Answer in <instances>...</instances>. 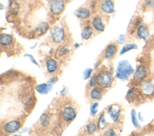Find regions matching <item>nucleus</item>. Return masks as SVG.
Wrapping results in <instances>:
<instances>
[{
	"label": "nucleus",
	"mask_w": 154,
	"mask_h": 136,
	"mask_svg": "<svg viewBox=\"0 0 154 136\" xmlns=\"http://www.w3.org/2000/svg\"><path fill=\"white\" fill-rule=\"evenodd\" d=\"M134 72L132 65L128 61H121L119 62L116 70V77L122 80H127Z\"/></svg>",
	"instance_id": "nucleus-1"
},
{
	"label": "nucleus",
	"mask_w": 154,
	"mask_h": 136,
	"mask_svg": "<svg viewBox=\"0 0 154 136\" xmlns=\"http://www.w3.org/2000/svg\"><path fill=\"white\" fill-rule=\"evenodd\" d=\"M113 82V77L108 71H100L97 75L96 83L102 88L109 87Z\"/></svg>",
	"instance_id": "nucleus-2"
},
{
	"label": "nucleus",
	"mask_w": 154,
	"mask_h": 136,
	"mask_svg": "<svg viewBox=\"0 0 154 136\" xmlns=\"http://www.w3.org/2000/svg\"><path fill=\"white\" fill-rule=\"evenodd\" d=\"M139 89L142 94L147 96L154 95V83L150 80L144 79L139 84Z\"/></svg>",
	"instance_id": "nucleus-3"
},
{
	"label": "nucleus",
	"mask_w": 154,
	"mask_h": 136,
	"mask_svg": "<svg viewBox=\"0 0 154 136\" xmlns=\"http://www.w3.org/2000/svg\"><path fill=\"white\" fill-rule=\"evenodd\" d=\"M64 2L63 0H50L49 7L51 12L55 15L61 14L64 9Z\"/></svg>",
	"instance_id": "nucleus-4"
},
{
	"label": "nucleus",
	"mask_w": 154,
	"mask_h": 136,
	"mask_svg": "<svg viewBox=\"0 0 154 136\" xmlns=\"http://www.w3.org/2000/svg\"><path fill=\"white\" fill-rule=\"evenodd\" d=\"M147 76V69L144 65H139L135 70L133 75V81L135 83H140Z\"/></svg>",
	"instance_id": "nucleus-5"
},
{
	"label": "nucleus",
	"mask_w": 154,
	"mask_h": 136,
	"mask_svg": "<svg viewBox=\"0 0 154 136\" xmlns=\"http://www.w3.org/2000/svg\"><path fill=\"white\" fill-rule=\"evenodd\" d=\"M51 34L52 40L56 43H60L64 37L63 29L58 26H54L51 29Z\"/></svg>",
	"instance_id": "nucleus-6"
},
{
	"label": "nucleus",
	"mask_w": 154,
	"mask_h": 136,
	"mask_svg": "<svg viewBox=\"0 0 154 136\" xmlns=\"http://www.w3.org/2000/svg\"><path fill=\"white\" fill-rule=\"evenodd\" d=\"M137 37L142 40L146 41L150 37V31L149 28L145 24H141L136 29Z\"/></svg>",
	"instance_id": "nucleus-7"
},
{
	"label": "nucleus",
	"mask_w": 154,
	"mask_h": 136,
	"mask_svg": "<svg viewBox=\"0 0 154 136\" xmlns=\"http://www.w3.org/2000/svg\"><path fill=\"white\" fill-rule=\"evenodd\" d=\"M61 114L62 117L64 120L70 122L75 118L76 113L75 110L72 107L67 106L63 110Z\"/></svg>",
	"instance_id": "nucleus-8"
},
{
	"label": "nucleus",
	"mask_w": 154,
	"mask_h": 136,
	"mask_svg": "<svg viewBox=\"0 0 154 136\" xmlns=\"http://www.w3.org/2000/svg\"><path fill=\"white\" fill-rule=\"evenodd\" d=\"M20 123L17 120H12L7 122L4 126V131L6 133H13L20 128Z\"/></svg>",
	"instance_id": "nucleus-9"
},
{
	"label": "nucleus",
	"mask_w": 154,
	"mask_h": 136,
	"mask_svg": "<svg viewBox=\"0 0 154 136\" xmlns=\"http://www.w3.org/2000/svg\"><path fill=\"white\" fill-rule=\"evenodd\" d=\"M121 109L120 107L117 104H113L109 107L108 110V114H109L111 119L116 122L117 121L120 114Z\"/></svg>",
	"instance_id": "nucleus-10"
},
{
	"label": "nucleus",
	"mask_w": 154,
	"mask_h": 136,
	"mask_svg": "<svg viewBox=\"0 0 154 136\" xmlns=\"http://www.w3.org/2000/svg\"><path fill=\"white\" fill-rule=\"evenodd\" d=\"M101 10L106 13H112L114 11V3L112 0H105L101 5Z\"/></svg>",
	"instance_id": "nucleus-11"
},
{
	"label": "nucleus",
	"mask_w": 154,
	"mask_h": 136,
	"mask_svg": "<svg viewBox=\"0 0 154 136\" xmlns=\"http://www.w3.org/2000/svg\"><path fill=\"white\" fill-rule=\"evenodd\" d=\"M117 52V46L115 44H109L105 50L104 56L106 59H109L113 56Z\"/></svg>",
	"instance_id": "nucleus-12"
},
{
	"label": "nucleus",
	"mask_w": 154,
	"mask_h": 136,
	"mask_svg": "<svg viewBox=\"0 0 154 136\" xmlns=\"http://www.w3.org/2000/svg\"><path fill=\"white\" fill-rule=\"evenodd\" d=\"M75 15L80 19H87L90 16V11L85 8H81L75 11Z\"/></svg>",
	"instance_id": "nucleus-13"
},
{
	"label": "nucleus",
	"mask_w": 154,
	"mask_h": 136,
	"mask_svg": "<svg viewBox=\"0 0 154 136\" xmlns=\"http://www.w3.org/2000/svg\"><path fill=\"white\" fill-rule=\"evenodd\" d=\"M92 26L97 31L102 32L104 31L105 25L102 23L101 19L99 17H94L92 20Z\"/></svg>",
	"instance_id": "nucleus-14"
},
{
	"label": "nucleus",
	"mask_w": 154,
	"mask_h": 136,
	"mask_svg": "<svg viewBox=\"0 0 154 136\" xmlns=\"http://www.w3.org/2000/svg\"><path fill=\"white\" fill-rule=\"evenodd\" d=\"M90 98L93 100H100L103 96L101 89L98 87H95L90 92Z\"/></svg>",
	"instance_id": "nucleus-15"
},
{
	"label": "nucleus",
	"mask_w": 154,
	"mask_h": 136,
	"mask_svg": "<svg viewBox=\"0 0 154 136\" xmlns=\"http://www.w3.org/2000/svg\"><path fill=\"white\" fill-rule=\"evenodd\" d=\"M13 42V37L7 34H1L0 35V43L2 46H9Z\"/></svg>",
	"instance_id": "nucleus-16"
},
{
	"label": "nucleus",
	"mask_w": 154,
	"mask_h": 136,
	"mask_svg": "<svg viewBox=\"0 0 154 136\" xmlns=\"http://www.w3.org/2000/svg\"><path fill=\"white\" fill-rule=\"evenodd\" d=\"M49 29V25L46 22H42L40 23L35 29V32L37 35L40 36L46 33L47 30Z\"/></svg>",
	"instance_id": "nucleus-17"
},
{
	"label": "nucleus",
	"mask_w": 154,
	"mask_h": 136,
	"mask_svg": "<svg viewBox=\"0 0 154 136\" xmlns=\"http://www.w3.org/2000/svg\"><path fill=\"white\" fill-rule=\"evenodd\" d=\"M46 68L49 73H52L57 68V64L55 60L53 59H49L46 61Z\"/></svg>",
	"instance_id": "nucleus-18"
},
{
	"label": "nucleus",
	"mask_w": 154,
	"mask_h": 136,
	"mask_svg": "<svg viewBox=\"0 0 154 136\" xmlns=\"http://www.w3.org/2000/svg\"><path fill=\"white\" fill-rule=\"evenodd\" d=\"M92 34H93L92 28L90 26H86L82 30L81 37H82V38L84 40H88L91 37Z\"/></svg>",
	"instance_id": "nucleus-19"
},
{
	"label": "nucleus",
	"mask_w": 154,
	"mask_h": 136,
	"mask_svg": "<svg viewBox=\"0 0 154 136\" xmlns=\"http://www.w3.org/2000/svg\"><path fill=\"white\" fill-rule=\"evenodd\" d=\"M142 23V19L140 16H137L135 17L131 22V28H130V31L131 32H134L135 30L137 29L138 26L140 25Z\"/></svg>",
	"instance_id": "nucleus-20"
},
{
	"label": "nucleus",
	"mask_w": 154,
	"mask_h": 136,
	"mask_svg": "<svg viewBox=\"0 0 154 136\" xmlns=\"http://www.w3.org/2000/svg\"><path fill=\"white\" fill-rule=\"evenodd\" d=\"M51 88V87L50 85H48L45 83L39 84V85L37 86V87H36V89H37V92L43 95H45V94L48 93L49 92V91L50 90Z\"/></svg>",
	"instance_id": "nucleus-21"
},
{
	"label": "nucleus",
	"mask_w": 154,
	"mask_h": 136,
	"mask_svg": "<svg viewBox=\"0 0 154 136\" xmlns=\"http://www.w3.org/2000/svg\"><path fill=\"white\" fill-rule=\"evenodd\" d=\"M137 49V45L134 44V43H129V44H127L125 46H124L123 47V48L122 49L120 54V55H123L125 53H126L127 52L132 50V49Z\"/></svg>",
	"instance_id": "nucleus-22"
},
{
	"label": "nucleus",
	"mask_w": 154,
	"mask_h": 136,
	"mask_svg": "<svg viewBox=\"0 0 154 136\" xmlns=\"http://www.w3.org/2000/svg\"><path fill=\"white\" fill-rule=\"evenodd\" d=\"M107 126V122L104 117V114H102L97 122V128L99 129H104Z\"/></svg>",
	"instance_id": "nucleus-23"
},
{
	"label": "nucleus",
	"mask_w": 154,
	"mask_h": 136,
	"mask_svg": "<svg viewBox=\"0 0 154 136\" xmlns=\"http://www.w3.org/2000/svg\"><path fill=\"white\" fill-rule=\"evenodd\" d=\"M142 6L147 10H154V0H143Z\"/></svg>",
	"instance_id": "nucleus-24"
},
{
	"label": "nucleus",
	"mask_w": 154,
	"mask_h": 136,
	"mask_svg": "<svg viewBox=\"0 0 154 136\" xmlns=\"http://www.w3.org/2000/svg\"><path fill=\"white\" fill-rule=\"evenodd\" d=\"M131 120H132V122L134 125V126H135V128H140V125L138 122L137 118V115H136V111L134 109H133L131 111Z\"/></svg>",
	"instance_id": "nucleus-25"
},
{
	"label": "nucleus",
	"mask_w": 154,
	"mask_h": 136,
	"mask_svg": "<svg viewBox=\"0 0 154 136\" xmlns=\"http://www.w3.org/2000/svg\"><path fill=\"white\" fill-rule=\"evenodd\" d=\"M49 122H50V119H49V116L47 114L44 113L42 116L41 119H40L41 125L43 126H47L49 124Z\"/></svg>",
	"instance_id": "nucleus-26"
},
{
	"label": "nucleus",
	"mask_w": 154,
	"mask_h": 136,
	"mask_svg": "<svg viewBox=\"0 0 154 136\" xmlns=\"http://www.w3.org/2000/svg\"><path fill=\"white\" fill-rule=\"evenodd\" d=\"M19 6L16 2H13L10 4V12L12 14H14V15L17 14L19 12Z\"/></svg>",
	"instance_id": "nucleus-27"
},
{
	"label": "nucleus",
	"mask_w": 154,
	"mask_h": 136,
	"mask_svg": "<svg viewBox=\"0 0 154 136\" xmlns=\"http://www.w3.org/2000/svg\"><path fill=\"white\" fill-rule=\"evenodd\" d=\"M87 131L88 134H93L96 131V126L94 123H89L86 126Z\"/></svg>",
	"instance_id": "nucleus-28"
},
{
	"label": "nucleus",
	"mask_w": 154,
	"mask_h": 136,
	"mask_svg": "<svg viewBox=\"0 0 154 136\" xmlns=\"http://www.w3.org/2000/svg\"><path fill=\"white\" fill-rule=\"evenodd\" d=\"M6 75L8 78H15L18 75V72L16 71H10L6 72Z\"/></svg>",
	"instance_id": "nucleus-29"
},
{
	"label": "nucleus",
	"mask_w": 154,
	"mask_h": 136,
	"mask_svg": "<svg viewBox=\"0 0 154 136\" xmlns=\"http://www.w3.org/2000/svg\"><path fill=\"white\" fill-rule=\"evenodd\" d=\"M68 53V49L66 47H61L60 49L58 50V56L60 57L67 54Z\"/></svg>",
	"instance_id": "nucleus-30"
},
{
	"label": "nucleus",
	"mask_w": 154,
	"mask_h": 136,
	"mask_svg": "<svg viewBox=\"0 0 154 136\" xmlns=\"http://www.w3.org/2000/svg\"><path fill=\"white\" fill-rule=\"evenodd\" d=\"M97 107H98V104L94 103L91 107V113L93 115H94L97 111Z\"/></svg>",
	"instance_id": "nucleus-31"
},
{
	"label": "nucleus",
	"mask_w": 154,
	"mask_h": 136,
	"mask_svg": "<svg viewBox=\"0 0 154 136\" xmlns=\"http://www.w3.org/2000/svg\"><path fill=\"white\" fill-rule=\"evenodd\" d=\"M92 69L90 68L87 69L84 72V79H87L88 78H89V77L90 76V74L91 73Z\"/></svg>",
	"instance_id": "nucleus-32"
},
{
	"label": "nucleus",
	"mask_w": 154,
	"mask_h": 136,
	"mask_svg": "<svg viewBox=\"0 0 154 136\" xmlns=\"http://www.w3.org/2000/svg\"><path fill=\"white\" fill-rule=\"evenodd\" d=\"M96 83V75L94 74L90 78V80L89 82V85L90 87L94 86L95 85Z\"/></svg>",
	"instance_id": "nucleus-33"
},
{
	"label": "nucleus",
	"mask_w": 154,
	"mask_h": 136,
	"mask_svg": "<svg viewBox=\"0 0 154 136\" xmlns=\"http://www.w3.org/2000/svg\"><path fill=\"white\" fill-rule=\"evenodd\" d=\"M125 40H126L125 36L124 35H123V34L120 35L118 39H117V41H118V43H119V44H123V43H124L125 41Z\"/></svg>",
	"instance_id": "nucleus-34"
},
{
	"label": "nucleus",
	"mask_w": 154,
	"mask_h": 136,
	"mask_svg": "<svg viewBox=\"0 0 154 136\" xmlns=\"http://www.w3.org/2000/svg\"><path fill=\"white\" fill-rule=\"evenodd\" d=\"M104 135H115L116 133L112 129H108L105 132Z\"/></svg>",
	"instance_id": "nucleus-35"
},
{
	"label": "nucleus",
	"mask_w": 154,
	"mask_h": 136,
	"mask_svg": "<svg viewBox=\"0 0 154 136\" xmlns=\"http://www.w3.org/2000/svg\"><path fill=\"white\" fill-rule=\"evenodd\" d=\"M25 56H28L30 59H31V62H32V63H34V64H35V65H38V64H37V62H36V61L35 60V59L34 58V57L32 56V55H29V54H26V55H25Z\"/></svg>",
	"instance_id": "nucleus-36"
},
{
	"label": "nucleus",
	"mask_w": 154,
	"mask_h": 136,
	"mask_svg": "<svg viewBox=\"0 0 154 136\" xmlns=\"http://www.w3.org/2000/svg\"><path fill=\"white\" fill-rule=\"evenodd\" d=\"M138 118L140 120H141V121L143 120V117L141 116V113H139V114H138Z\"/></svg>",
	"instance_id": "nucleus-37"
}]
</instances>
